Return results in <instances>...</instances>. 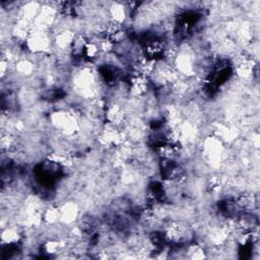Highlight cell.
Masks as SVG:
<instances>
[{
  "label": "cell",
  "instance_id": "obj_1",
  "mask_svg": "<svg viewBox=\"0 0 260 260\" xmlns=\"http://www.w3.org/2000/svg\"><path fill=\"white\" fill-rule=\"evenodd\" d=\"M52 125L63 135L73 136L79 130V124L74 114L68 111H57L51 115Z\"/></svg>",
  "mask_w": 260,
  "mask_h": 260
},
{
  "label": "cell",
  "instance_id": "obj_2",
  "mask_svg": "<svg viewBox=\"0 0 260 260\" xmlns=\"http://www.w3.org/2000/svg\"><path fill=\"white\" fill-rule=\"evenodd\" d=\"M164 237L170 244H185L192 238V231L182 221H171L165 228Z\"/></svg>",
  "mask_w": 260,
  "mask_h": 260
},
{
  "label": "cell",
  "instance_id": "obj_3",
  "mask_svg": "<svg viewBox=\"0 0 260 260\" xmlns=\"http://www.w3.org/2000/svg\"><path fill=\"white\" fill-rule=\"evenodd\" d=\"M53 44V41L49 37V32L44 29L34 28L25 40L27 49L36 54L47 53Z\"/></svg>",
  "mask_w": 260,
  "mask_h": 260
},
{
  "label": "cell",
  "instance_id": "obj_4",
  "mask_svg": "<svg viewBox=\"0 0 260 260\" xmlns=\"http://www.w3.org/2000/svg\"><path fill=\"white\" fill-rule=\"evenodd\" d=\"M105 119L107 124L119 127L125 122L126 113L119 104H110L105 107Z\"/></svg>",
  "mask_w": 260,
  "mask_h": 260
},
{
  "label": "cell",
  "instance_id": "obj_5",
  "mask_svg": "<svg viewBox=\"0 0 260 260\" xmlns=\"http://www.w3.org/2000/svg\"><path fill=\"white\" fill-rule=\"evenodd\" d=\"M148 79L149 78H147L145 76L133 73L130 78V82H129V88L131 90V92L135 95L144 94L148 89V85H149Z\"/></svg>",
  "mask_w": 260,
  "mask_h": 260
},
{
  "label": "cell",
  "instance_id": "obj_6",
  "mask_svg": "<svg viewBox=\"0 0 260 260\" xmlns=\"http://www.w3.org/2000/svg\"><path fill=\"white\" fill-rule=\"evenodd\" d=\"M75 36L76 35L74 34V31L66 28V29H63V30L59 31L58 34H56V36L53 39V43L60 50L70 49Z\"/></svg>",
  "mask_w": 260,
  "mask_h": 260
},
{
  "label": "cell",
  "instance_id": "obj_7",
  "mask_svg": "<svg viewBox=\"0 0 260 260\" xmlns=\"http://www.w3.org/2000/svg\"><path fill=\"white\" fill-rule=\"evenodd\" d=\"M60 210V221L69 224L72 223L77 215H78V207L73 202H67L61 207H59Z\"/></svg>",
  "mask_w": 260,
  "mask_h": 260
},
{
  "label": "cell",
  "instance_id": "obj_8",
  "mask_svg": "<svg viewBox=\"0 0 260 260\" xmlns=\"http://www.w3.org/2000/svg\"><path fill=\"white\" fill-rule=\"evenodd\" d=\"M19 239H20V234L16 228L14 226L3 228V231L1 234L2 245H16Z\"/></svg>",
  "mask_w": 260,
  "mask_h": 260
},
{
  "label": "cell",
  "instance_id": "obj_9",
  "mask_svg": "<svg viewBox=\"0 0 260 260\" xmlns=\"http://www.w3.org/2000/svg\"><path fill=\"white\" fill-rule=\"evenodd\" d=\"M110 16H111V20H114L116 22L122 23L126 17V8L123 4L121 3H114L110 9Z\"/></svg>",
  "mask_w": 260,
  "mask_h": 260
},
{
  "label": "cell",
  "instance_id": "obj_10",
  "mask_svg": "<svg viewBox=\"0 0 260 260\" xmlns=\"http://www.w3.org/2000/svg\"><path fill=\"white\" fill-rule=\"evenodd\" d=\"M43 220L46 223L54 224L60 221V210L58 207H49L43 212Z\"/></svg>",
  "mask_w": 260,
  "mask_h": 260
},
{
  "label": "cell",
  "instance_id": "obj_11",
  "mask_svg": "<svg viewBox=\"0 0 260 260\" xmlns=\"http://www.w3.org/2000/svg\"><path fill=\"white\" fill-rule=\"evenodd\" d=\"M101 54L100 48H99V44L98 41H93V40H88L84 49V57L92 60L94 58H96L99 55Z\"/></svg>",
  "mask_w": 260,
  "mask_h": 260
},
{
  "label": "cell",
  "instance_id": "obj_12",
  "mask_svg": "<svg viewBox=\"0 0 260 260\" xmlns=\"http://www.w3.org/2000/svg\"><path fill=\"white\" fill-rule=\"evenodd\" d=\"M186 252H188V257L192 259H202L206 257L204 249L198 244L189 245Z\"/></svg>",
  "mask_w": 260,
  "mask_h": 260
},
{
  "label": "cell",
  "instance_id": "obj_13",
  "mask_svg": "<svg viewBox=\"0 0 260 260\" xmlns=\"http://www.w3.org/2000/svg\"><path fill=\"white\" fill-rule=\"evenodd\" d=\"M16 71L22 75H29L34 71V64L27 59L19 60L16 63Z\"/></svg>",
  "mask_w": 260,
  "mask_h": 260
}]
</instances>
